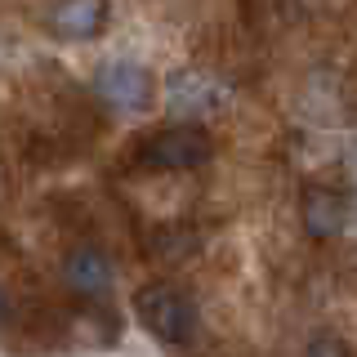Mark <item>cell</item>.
<instances>
[{
	"instance_id": "obj_1",
	"label": "cell",
	"mask_w": 357,
	"mask_h": 357,
	"mask_svg": "<svg viewBox=\"0 0 357 357\" xmlns=\"http://www.w3.org/2000/svg\"><path fill=\"white\" fill-rule=\"evenodd\" d=\"M134 312L161 344H188L201 326V312L192 304L188 290H178L170 282H148L134 295Z\"/></svg>"
},
{
	"instance_id": "obj_2",
	"label": "cell",
	"mask_w": 357,
	"mask_h": 357,
	"mask_svg": "<svg viewBox=\"0 0 357 357\" xmlns=\"http://www.w3.org/2000/svg\"><path fill=\"white\" fill-rule=\"evenodd\" d=\"M210 156H215V139L201 126H192V121L165 126V130H156L139 143V165H148V170H170V174L197 170Z\"/></svg>"
},
{
	"instance_id": "obj_3",
	"label": "cell",
	"mask_w": 357,
	"mask_h": 357,
	"mask_svg": "<svg viewBox=\"0 0 357 357\" xmlns=\"http://www.w3.org/2000/svg\"><path fill=\"white\" fill-rule=\"evenodd\" d=\"M94 89H98V98H103L112 112H126V116L148 112L152 98H156L152 72L143 63H134V59H107L94 72Z\"/></svg>"
},
{
	"instance_id": "obj_4",
	"label": "cell",
	"mask_w": 357,
	"mask_h": 357,
	"mask_svg": "<svg viewBox=\"0 0 357 357\" xmlns=\"http://www.w3.org/2000/svg\"><path fill=\"white\" fill-rule=\"evenodd\" d=\"M63 282L81 299H103L107 290L116 286V268H112L107 250H98V245H76L63 259Z\"/></svg>"
},
{
	"instance_id": "obj_5",
	"label": "cell",
	"mask_w": 357,
	"mask_h": 357,
	"mask_svg": "<svg viewBox=\"0 0 357 357\" xmlns=\"http://www.w3.org/2000/svg\"><path fill=\"white\" fill-rule=\"evenodd\" d=\"M165 103H170L174 116H210L228 103V89L201 72H174L165 81Z\"/></svg>"
},
{
	"instance_id": "obj_6",
	"label": "cell",
	"mask_w": 357,
	"mask_h": 357,
	"mask_svg": "<svg viewBox=\"0 0 357 357\" xmlns=\"http://www.w3.org/2000/svg\"><path fill=\"white\" fill-rule=\"evenodd\" d=\"M299 215H304V228L308 237L326 241V237H340L344 223H349V201L331 188H308L304 201H299Z\"/></svg>"
},
{
	"instance_id": "obj_7",
	"label": "cell",
	"mask_w": 357,
	"mask_h": 357,
	"mask_svg": "<svg viewBox=\"0 0 357 357\" xmlns=\"http://www.w3.org/2000/svg\"><path fill=\"white\" fill-rule=\"evenodd\" d=\"M103 18H107L103 0H59L50 9V31L63 40H89L103 31Z\"/></svg>"
},
{
	"instance_id": "obj_8",
	"label": "cell",
	"mask_w": 357,
	"mask_h": 357,
	"mask_svg": "<svg viewBox=\"0 0 357 357\" xmlns=\"http://www.w3.org/2000/svg\"><path fill=\"white\" fill-rule=\"evenodd\" d=\"M148 250L156 255V259H178V255L197 250V237H192V232H183L178 223H165V228L148 241Z\"/></svg>"
},
{
	"instance_id": "obj_9",
	"label": "cell",
	"mask_w": 357,
	"mask_h": 357,
	"mask_svg": "<svg viewBox=\"0 0 357 357\" xmlns=\"http://www.w3.org/2000/svg\"><path fill=\"white\" fill-rule=\"evenodd\" d=\"M304 357H349V349H344V340H335V335H317Z\"/></svg>"
},
{
	"instance_id": "obj_10",
	"label": "cell",
	"mask_w": 357,
	"mask_h": 357,
	"mask_svg": "<svg viewBox=\"0 0 357 357\" xmlns=\"http://www.w3.org/2000/svg\"><path fill=\"white\" fill-rule=\"evenodd\" d=\"M9 317H14V299H9V290L0 286V331L9 326Z\"/></svg>"
}]
</instances>
